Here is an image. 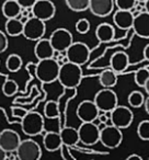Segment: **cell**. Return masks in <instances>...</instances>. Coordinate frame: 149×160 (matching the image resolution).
I'll list each match as a JSON object with an SVG mask.
<instances>
[{
    "label": "cell",
    "instance_id": "20",
    "mask_svg": "<svg viewBox=\"0 0 149 160\" xmlns=\"http://www.w3.org/2000/svg\"><path fill=\"white\" fill-rule=\"evenodd\" d=\"M43 145H44V148L49 152L59 150L62 145L60 134L57 132H46L43 137Z\"/></svg>",
    "mask_w": 149,
    "mask_h": 160
},
{
    "label": "cell",
    "instance_id": "17",
    "mask_svg": "<svg viewBox=\"0 0 149 160\" xmlns=\"http://www.w3.org/2000/svg\"><path fill=\"white\" fill-rule=\"evenodd\" d=\"M54 53L55 49L51 44L49 38H42L41 40L36 41V44L34 46V55L38 60L54 57Z\"/></svg>",
    "mask_w": 149,
    "mask_h": 160
},
{
    "label": "cell",
    "instance_id": "44",
    "mask_svg": "<svg viewBox=\"0 0 149 160\" xmlns=\"http://www.w3.org/2000/svg\"><path fill=\"white\" fill-rule=\"evenodd\" d=\"M136 1H138V2H145L146 0H136Z\"/></svg>",
    "mask_w": 149,
    "mask_h": 160
},
{
    "label": "cell",
    "instance_id": "13",
    "mask_svg": "<svg viewBox=\"0 0 149 160\" xmlns=\"http://www.w3.org/2000/svg\"><path fill=\"white\" fill-rule=\"evenodd\" d=\"M100 110L91 100H85L79 103L76 114L81 122H94L98 118Z\"/></svg>",
    "mask_w": 149,
    "mask_h": 160
},
{
    "label": "cell",
    "instance_id": "37",
    "mask_svg": "<svg viewBox=\"0 0 149 160\" xmlns=\"http://www.w3.org/2000/svg\"><path fill=\"white\" fill-rule=\"evenodd\" d=\"M17 1L22 8H32L36 2V0H17Z\"/></svg>",
    "mask_w": 149,
    "mask_h": 160
},
{
    "label": "cell",
    "instance_id": "18",
    "mask_svg": "<svg viewBox=\"0 0 149 160\" xmlns=\"http://www.w3.org/2000/svg\"><path fill=\"white\" fill-rule=\"evenodd\" d=\"M113 22L118 29L121 30H129L133 27L134 22V14L131 10H121L117 9V11L113 14Z\"/></svg>",
    "mask_w": 149,
    "mask_h": 160
},
{
    "label": "cell",
    "instance_id": "10",
    "mask_svg": "<svg viewBox=\"0 0 149 160\" xmlns=\"http://www.w3.org/2000/svg\"><path fill=\"white\" fill-rule=\"evenodd\" d=\"M134 121L133 111L128 107L117 105L111 111V124L121 129L127 128Z\"/></svg>",
    "mask_w": 149,
    "mask_h": 160
},
{
    "label": "cell",
    "instance_id": "36",
    "mask_svg": "<svg viewBox=\"0 0 149 160\" xmlns=\"http://www.w3.org/2000/svg\"><path fill=\"white\" fill-rule=\"evenodd\" d=\"M8 48V38L2 31H0V54Z\"/></svg>",
    "mask_w": 149,
    "mask_h": 160
},
{
    "label": "cell",
    "instance_id": "14",
    "mask_svg": "<svg viewBox=\"0 0 149 160\" xmlns=\"http://www.w3.org/2000/svg\"><path fill=\"white\" fill-rule=\"evenodd\" d=\"M20 142V135L13 129L6 128L0 132V146L2 147L8 153L16 152Z\"/></svg>",
    "mask_w": 149,
    "mask_h": 160
},
{
    "label": "cell",
    "instance_id": "2",
    "mask_svg": "<svg viewBox=\"0 0 149 160\" xmlns=\"http://www.w3.org/2000/svg\"><path fill=\"white\" fill-rule=\"evenodd\" d=\"M60 65L55 58L41 59L35 65V76L42 83H52L57 81Z\"/></svg>",
    "mask_w": 149,
    "mask_h": 160
},
{
    "label": "cell",
    "instance_id": "38",
    "mask_svg": "<svg viewBox=\"0 0 149 160\" xmlns=\"http://www.w3.org/2000/svg\"><path fill=\"white\" fill-rule=\"evenodd\" d=\"M142 55H144L145 59L149 60V44H147L146 46L144 47V51H142Z\"/></svg>",
    "mask_w": 149,
    "mask_h": 160
},
{
    "label": "cell",
    "instance_id": "32",
    "mask_svg": "<svg viewBox=\"0 0 149 160\" xmlns=\"http://www.w3.org/2000/svg\"><path fill=\"white\" fill-rule=\"evenodd\" d=\"M18 83L14 80H7L2 86V93L6 97H12L18 92Z\"/></svg>",
    "mask_w": 149,
    "mask_h": 160
},
{
    "label": "cell",
    "instance_id": "22",
    "mask_svg": "<svg viewBox=\"0 0 149 160\" xmlns=\"http://www.w3.org/2000/svg\"><path fill=\"white\" fill-rule=\"evenodd\" d=\"M96 36L100 43H109L115 36V29L110 23H101L96 29Z\"/></svg>",
    "mask_w": 149,
    "mask_h": 160
},
{
    "label": "cell",
    "instance_id": "42",
    "mask_svg": "<svg viewBox=\"0 0 149 160\" xmlns=\"http://www.w3.org/2000/svg\"><path fill=\"white\" fill-rule=\"evenodd\" d=\"M144 89H145V91L147 92V94L149 96V79L147 80V82L145 83V86H144Z\"/></svg>",
    "mask_w": 149,
    "mask_h": 160
},
{
    "label": "cell",
    "instance_id": "31",
    "mask_svg": "<svg viewBox=\"0 0 149 160\" xmlns=\"http://www.w3.org/2000/svg\"><path fill=\"white\" fill-rule=\"evenodd\" d=\"M137 135L142 140L149 142V120H144L138 124Z\"/></svg>",
    "mask_w": 149,
    "mask_h": 160
},
{
    "label": "cell",
    "instance_id": "28",
    "mask_svg": "<svg viewBox=\"0 0 149 160\" xmlns=\"http://www.w3.org/2000/svg\"><path fill=\"white\" fill-rule=\"evenodd\" d=\"M67 7L75 12H82L89 9L90 0H65Z\"/></svg>",
    "mask_w": 149,
    "mask_h": 160
},
{
    "label": "cell",
    "instance_id": "34",
    "mask_svg": "<svg viewBox=\"0 0 149 160\" xmlns=\"http://www.w3.org/2000/svg\"><path fill=\"white\" fill-rule=\"evenodd\" d=\"M117 9L121 10H132L136 5V0H114Z\"/></svg>",
    "mask_w": 149,
    "mask_h": 160
},
{
    "label": "cell",
    "instance_id": "35",
    "mask_svg": "<svg viewBox=\"0 0 149 160\" xmlns=\"http://www.w3.org/2000/svg\"><path fill=\"white\" fill-rule=\"evenodd\" d=\"M11 112L14 118H20V120H22L23 116L27 113V110L23 109V108H21V107H12Z\"/></svg>",
    "mask_w": 149,
    "mask_h": 160
},
{
    "label": "cell",
    "instance_id": "40",
    "mask_svg": "<svg viewBox=\"0 0 149 160\" xmlns=\"http://www.w3.org/2000/svg\"><path fill=\"white\" fill-rule=\"evenodd\" d=\"M127 160H132V159H137V160H142V157L139 155H137V153H132V155H129L128 157L126 158Z\"/></svg>",
    "mask_w": 149,
    "mask_h": 160
},
{
    "label": "cell",
    "instance_id": "11",
    "mask_svg": "<svg viewBox=\"0 0 149 160\" xmlns=\"http://www.w3.org/2000/svg\"><path fill=\"white\" fill-rule=\"evenodd\" d=\"M51 44L53 45L54 49L60 53H65L69 46L73 43V38L70 31L64 28H58L49 36Z\"/></svg>",
    "mask_w": 149,
    "mask_h": 160
},
{
    "label": "cell",
    "instance_id": "25",
    "mask_svg": "<svg viewBox=\"0 0 149 160\" xmlns=\"http://www.w3.org/2000/svg\"><path fill=\"white\" fill-rule=\"evenodd\" d=\"M23 27H24V23L19 18L7 19V22L5 24L6 32L8 35L12 36V38L21 35L23 33Z\"/></svg>",
    "mask_w": 149,
    "mask_h": 160
},
{
    "label": "cell",
    "instance_id": "26",
    "mask_svg": "<svg viewBox=\"0 0 149 160\" xmlns=\"http://www.w3.org/2000/svg\"><path fill=\"white\" fill-rule=\"evenodd\" d=\"M22 58L18 55V54H11L7 57L6 59V68L10 71V72H17L21 69L22 67Z\"/></svg>",
    "mask_w": 149,
    "mask_h": 160
},
{
    "label": "cell",
    "instance_id": "27",
    "mask_svg": "<svg viewBox=\"0 0 149 160\" xmlns=\"http://www.w3.org/2000/svg\"><path fill=\"white\" fill-rule=\"evenodd\" d=\"M60 115L59 103L56 101H48L44 105V116L46 118H58Z\"/></svg>",
    "mask_w": 149,
    "mask_h": 160
},
{
    "label": "cell",
    "instance_id": "19",
    "mask_svg": "<svg viewBox=\"0 0 149 160\" xmlns=\"http://www.w3.org/2000/svg\"><path fill=\"white\" fill-rule=\"evenodd\" d=\"M110 66L115 72L122 73L129 66V57L124 52H116L110 59Z\"/></svg>",
    "mask_w": 149,
    "mask_h": 160
},
{
    "label": "cell",
    "instance_id": "8",
    "mask_svg": "<svg viewBox=\"0 0 149 160\" xmlns=\"http://www.w3.org/2000/svg\"><path fill=\"white\" fill-rule=\"evenodd\" d=\"M79 142L86 146L96 145L100 140V127L94 122H82L78 128Z\"/></svg>",
    "mask_w": 149,
    "mask_h": 160
},
{
    "label": "cell",
    "instance_id": "39",
    "mask_svg": "<svg viewBox=\"0 0 149 160\" xmlns=\"http://www.w3.org/2000/svg\"><path fill=\"white\" fill-rule=\"evenodd\" d=\"M7 151L0 146V160H6L7 159Z\"/></svg>",
    "mask_w": 149,
    "mask_h": 160
},
{
    "label": "cell",
    "instance_id": "4",
    "mask_svg": "<svg viewBox=\"0 0 149 160\" xmlns=\"http://www.w3.org/2000/svg\"><path fill=\"white\" fill-rule=\"evenodd\" d=\"M99 142L109 149L117 148L123 142L122 129L114 126L113 124H105L102 128H100V140Z\"/></svg>",
    "mask_w": 149,
    "mask_h": 160
},
{
    "label": "cell",
    "instance_id": "41",
    "mask_svg": "<svg viewBox=\"0 0 149 160\" xmlns=\"http://www.w3.org/2000/svg\"><path fill=\"white\" fill-rule=\"evenodd\" d=\"M144 107H145V111L147 112V114L149 115V96L145 99V103H144Z\"/></svg>",
    "mask_w": 149,
    "mask_h": 160
},
{
    "label": "cell",
    "instance_id": "21",
    "mask_svg": "<svg viewBox=\"0 0 149 160\" xmlns=\"http://www.w3.org/2000/svg\"><path fill=\"white\" fill-rule=\"evenodd\" d=\"M60 138L64 145L69 147H75L79 142V133L78 129L71 126H64L59 132Z\"/></svg>",
    "mask_w": 149,
    "mask_h": 160
},
{
    "label": "cell",
    "instance_id": "29",
    "mask_svg": "<svg viewBox=\"0 0 149 160\" xmlns=\"http://www.w3.org/2000/svg\"><path fill=\"white\" fill-rule=\"evenodd\" d=\"M145 96L138 90H135V91L131 92L128 94V98H127V101H128V104L131 105L132 108H135V109H138V108L142 107L145 103Z\"/></svg>",
    "mask_w": 149,
    "mask_h": 160
},
{
    "label": "cell",
    "instance_id": "33",
    "mask_svg": "<svg viewBox=\"0 0 149 160\" xmlns=\"http://www.w3.org/2000/svg\"><path fill=\"white\" fill-rule=\"evenodd\" d=\"M76 31L78 32L79 34H87L88 32L90 31V22L87 20V19H79L76 22Z\"/></svg>",
    "mask_w": 149,
    "mask_h": 160
},
{
    "label": "cell",
    "instance_id": "23",
    "mask_svg": "<svg viewBox=\"0 0 149 160\" xmlns=\"http://www.w3.org/2000/svg\"><path fill=\"white\" fill-rule=\"evenodd\" d=\"M21 7L17 0H6L1 7V11L6 19L19 18L21 14Z\"/></svg>",
    "mask_w": 149,
    "mask_h": 160
},
{
    "label": "cell",
    "instance_id": "1",
    "mask_svg": "<svg viewBox=\"0 0 149 160\" xmlns=\"http://www.w3.org/2000/svg\"><path fill=\"white\" fill-rule=\"evenodd\" d=\"M82 80V69L81 66L73 62H67L60 65L58 79L59 83L66 89H77Z\"/></svg>",
    "mask_w": 149,
    "mask_h": 160
},
{
    "label": "cell",
    "instance_id": "6",
    "mask_svg": "<svg viewBox=\"0 0 149 160\" xmlns=\"http://www.w3.org/2000/svg\"><path fill=\"white\" fill-rule=\"evenodd\" d=\"M93 102L100 111L111 112L118 105L117 94L112 90V88H103L96 93Z\"/></svg>",
    "mask_w": 149,
    "mask_h": 160
},
{
    "label": "cell",
    "instance_id": "43",
    "mask_svg": "<svg viewBox=\"0 0 149 160\" xmlns=\"http://www.w3.org/2000/svg\"><path fill=\"white\" fill-rule=\"evenodd\" d=\"M145 8H146V11L149 13V0H146V1H145Z\"/></svg>",
    "mask_w": 149,
    "mask_h": 160
},
{
    "label": "cell",
    "instance_id": "7",
    "mask_svg": "<svg viewBox=\"0 0 149 160\" xmlns=\"http://www.w3.org/2000/svg\"><path fill=\"white\" fill-rule=\"evenodd\" d=\"M16 153L20 160H38L42 157V149L35 140L27 138L21 140Z\"/></svg>",
    "mask_w": 149,
    "mask_h": 160
},
{
    "label": "cell",
    "instance_id": "16",
    "mask_svg": "<svg viewBox=\"0 0 149 160\" xmlns=\"http://www.w3.org/2000/svg\"><path fill=\"white\" fill-rule=\"evenodd\" d=\"M132 29L138 38H149V13L139 12V14L134 17V22Z\"/></svg>",
    "mask_w": 149,
    "mask_h": 160
},
{
    "label": "cell",
    "instance_id": "12",
    "mask_svg": "<svg viewBox=\"0 0 149 160\" xmlns=\"http://www.w3.org/2000/svg\"><path fill=\"white\" fill-rule=\"evenodd\" d=\"M31 10L35 18L45 22L52 20L56 13V7L52 0H36Z\"/></svg>",
    "mask_w": 149,
    "mask_h": 160
},
{
    "label": "cell",
    "instance_id": "3",
    "mask_svg": "<svg viewBox=\"0 0 149 160\" xmlns=\"http://www.w3.org/2000/svg\"><path fill=\"white\" fill-rule=\"evenodd\" d=\"M21 128L27 136H37L44 132V116L38 112H27L21 120Z\"/></svg>",
    "mask_w": 149,
    "mask_h": 160
},
{
    "label": "cell",
    "instance_id": "9",
    "mask_svg": "<svg viewBox=\"0 0 149 160\" xmlns=\"http://www.w3.org/2000/svg\"><path fill=\"white\" fill-rule=\"evenodd\" d=\"M45 32H46V25L45 21H42L40 19L30 18L27 22L24 23L23 27V33L22 35L29 41H38L42 38H44Z\"/></svg>",
    "mask_w": 149,
    "mask_h": 160
},
{
    "label": "cell",
    "instance_id": "5",
    "mask_svg": "<svg viewBox=\"0 0 149 160\" xmlns=\"http://www.w3.org/2000/svg\"><path fill=\"white\" fill-rule=\"evenodd\" d=\"M65 53H66V56L68 58V62L77 64L79 66H82V65L88 62L91 51H90L89 46L86 43L73 42L67 48V51Z\"/></svg>",
    "mask_w": 149,
    "mask_h": 160
},
{
    "label": "cell",
    "instance_id": "15",
    "mask_svg": "<svg viewBox=\"0 0 149 160\" xmlns=\"http://www.w3.org/2000/svg\"><path fill=\"white\" fill-rule=\"evenodd\" d=\"M114 6V0H90L89 10L92 14L99 18H105L112 13Z\"/></svg>",
    "mask_w": 149,
    "mask_h": 160
},
{
    "label": "cell",
    "instance_id": "24",
    "mask_svg": "<svg viewBox=\"0 0 149 160\" xmlns=\"http://www.w3.org/2000/svg\"><path fill=\"white\" fill-rule=\"evenodd\" d=\"M117 72L113 70L112 68L105 69L99 75V81L100 85L103 88H113L117 83Z\"/></svg>",
    "mask_w": 149,
    "mask_h": 160
},
{
    "label": "cell",
    "instance_id": "30",
    "mask_svg": "<svg viewBox=\"0 0 149 160\" xmlns=\"http://www.w3.org/2000/svg\"><path fill=\"white\" fill-rule=\"evenodd\" d=\"M149 79V69L148 68H142L137 70L134 76V80L135 83L140 88H144L145 83L147 82V80Z\"/></svg>",
    "mask_w": 149,
    "mask_h": 160
}]
</instances>
